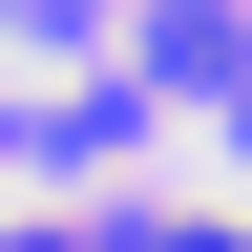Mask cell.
I'll list each match as a JSON object with an SVG mask.
<instances>
[{"label":"cell","instance_id":"6da1fadb","mask_svg":"<svg viewBox=\"0 0 252 252\" xmlns=\"http://www.w3.org/2000/svg\"><path fill=\"white\" fill-rule=\"evenodd\" d=\"M0 252H105V231H0Z\"/></svg>","mask_w":252,"mask_h":252}]
</instances>
